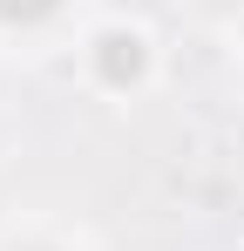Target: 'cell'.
<instances>
[{"label":"cell","mask_w":244,"mask_h":251,"mask_svg":"<svg viewBox=\"0 0 244 251\" xmlns=\"http://www.w3.org/2000/svg\"><path fill=\"white\" fill-rule=\"evenodd\" d=\"M102 75L109 82H136L143 75V41L136 34H102Z\"/></svg>","instance_id":"cell-1"},{"label":"cell","mask_w":244,"mask_h":251,"mask_svg":"<svg viewBox=\"0 0 244 251\" xmlns=\"http://www.w3.org/2000/svg\"><path fill=\"white\" fill-rule=\"evenodd\" d=\"M61 0H0V21H41V14H54Z\"/></svg>","instance_id":"cell-2"}]
</instances>
